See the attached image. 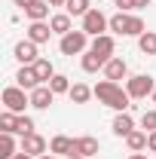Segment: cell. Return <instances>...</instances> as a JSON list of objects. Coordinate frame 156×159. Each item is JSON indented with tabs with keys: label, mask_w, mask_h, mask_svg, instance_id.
I'll list each match as a JSON object with an SVG mask.
<instances>
[{
	"label": "cell",
	"mask_w": 156,
	"mask_h": 159,
	"mask_svg": "<svg viewBox=\"0 0 156 159\" xmlns=\"http://www.w3.org/2000/svg\"><path fill=\"white\" fill-rule=\"evenodd\" d=\"M141 129L150 135V132H156V110H144V116H141Z\"/></svg>",
	"instance_id": "29"
},
{
	"label": "cell",
	"mask_w": 156,
	"mask_h": 159,
	"mask_svg": "<svg viewBox=\"0 0 156 159\" xmlns=\"http://www.w3.org/2000/svg\"><path fill=\"white\" fill-rule=\"evenodd\" d=\"M49 9H52L49 0H34V3L25 9V16H28L31 21H46V19H49Z\"/></svg>",
	"instance_id": "18"
},
{
	"label": "cell",
	"mask_w": 156,
	"mask_h": 159,
	"mask_svg": "<svg viewBox=\"0 0 156 159\" xmlns=\"http://www.w3.org/2000/svg\"><path fill=\"white\" fill-rule=\"evenodd\" d=\"M147 150H150V153H156V132H150V135H147Z\"/></svg>",
	"instance_id": "31"
},
{
	"label": "cell",
	"mask_w": 156,
	"mask_h": 159,
	"mask_svg": "<svg viewBox=\"0 0 156 159\" xmlns=\"http://www.w3.org/2000/svg\"><path fill=\"white\" fill-rule=\"evenodd\" d=\"M89 34L86 31H71V34H64L58 40V49L61 55H83V52H89Z\"/></svg>",
	"instance_id": "4"
},
{
	"label": "cell",
	"mask_w": 156,
	"mask_h": 159,
	"mask_svg": "<svg viewBox=\"0 0 156 159\" xmlns=\"http://www.w3.org/2000/svg\"><path fill=\"white\" fill-rule=\"evenodd\" d=\"M67 95H71V101H74V104H89V98L95 95V89H89L86 83H74Z\"/></svg>",
	"instance_id": "19"
},
{
	"label": "cell",
	"mask_w": 156,
	"mask_h": 159,
	"mask_svg": "<svg viewBox=\"0 0 156 159\" xmlns=\"http://www.w3.org/2000/svg\"><path fill=\"white\" fill-rule=\"evenodd\" d=\"M34 132V119L25 116V113H19V122H16V135H31Z\"/></svg>",
	"instance_id": "28"
},
{
	"label": "cell",
	"mask_w": 156,
	"mask_h": 159,
	"mask_svg": "<svg viewBox=\"0 0 156 159\" xmlns=\"http://www.w3.org/2000/svg\"><path fill=\"white\" fill-rule=\"evenodd\" d=\"M150 98H153V101H156V92H153V95H150Z\"/></svg>",
	"instance_id": "39"
},
{
	"label": "cell",
	"mask_w": 156,
	"mask_h": 159,
	"mask_svg": "<svg viewBox=\"0 0 156 159\" xmlns=\"http://www.w3.org/2000/svg\"><path fill=\"white\" fill-rule=\"evenodd\" d=\"M67 159H86V156H67Z\"/></svg>",
	"instance_id": "38"
},
{
	"label": "cell",
	"mask_w": 156,
	"mask_h": 159,
	"mask_svg": "<svg viewBox=\"0 0 156 159\" xmlns=\"http://www.w3.org/2000/svg\"><path fill=\"white\" fill-rule=\"evenodd\" d=\"M104 80H110V83H119V80H129V64L119 58V55H113V58L104 64Z\"/></svg>",
	"instance_id": "9"
},
{
	"label": "cell",
	"mask_w": 156,
	"mask_h": 159,
	"mask_svg": "<svg viewBox=\"0 0 156 159\" xmlns=\"http://www.w3.org/2000/svg\"><path fill=\"white\" fill-rule=\"evenodd\" d=\"M49 37H52V28H49V25H46V21H31V25H28V40H31V43H49Z\"/></svg>",
	"instance_id": "15"
},
{
	"label": "cell",
	"mask_w": 156,
	"mask_h": 159,
	"mask_svg": "<svg viewBox=\"0 0 156 159\" xmlns=\"http://www.w3.org/2000/svg\"><path fill=\"white\" fill-rule=\"evenodd\" d=\"M98 150H101V144H98V138H92V135H83V138L74 141V156H95Z\"/></svg>",
	"instance_id": "11"
},
{
	"label": "cell",
	"mask_w": 156,
	"mask_h": 159,
	"mask_svg": "<svg viewBox=\"0 0 156 159\" xmlns=\"http://www.w3.org/2000/svg\"><path fill=\"white\" fill-rule=\"evenodd\" d=\"M126 144H129L132 153H144V150H147V132H144V129H135V132L126 138Z\"/></svg>",
	"instance_id": "22"
},
{
	"label": "cell",
	"mask_w": 156,
	"mask_h": 159,
	"mask_svg": "<svg viewBox=\"0 0 156 159\" xmlns=\"http://www.w3.org/2000/svg\"><path fill=\"white\" fill-rule=\"evenodd\" d=\"M110 129H113V135H117V138H129V135L135 132V119H132V113H129V110H126V113H117Z\"/></svg>",
	"instance_id": "12"
},
{
	"label": "cell",
	"mask_w": 156,
	"mask_h": 159,
	"mask_svg": "<svg viewBox=\"0 0 156 159\" xmlns=\"http://www.w3.org/2000/svg\"><path fill=\"white\" fill-rule=\"evenodd\" d=\"M80 31H86L89 37H101L104 31H110V19H107L101 9H95V6H92V9L83 16V28H80Z\"/></svg>",
	"instance_id": "6"
},
{
	"label": "cell",
	"mask_w": 156,
	"mask_h": 159,
	"mask_svg": "<svg viewBox=\"0 0 156 159\" xmlns=\"http://www.w3.org/2000/svg\"><path fill=\"white\" fill-rule=\"evenodd\" d=\"M16 86H21V89H28V92H34L37 86H43L37 77V70H34V64H21L19 74H16Z\"/></svg>",
	"instance_id": "10"
},
{
	"label": "cell",
	"mask_w": 156,
	"mask_h": 159,
	"mask_svg": "<svg viewBox=\"0 0 156 159\" xmlns=\"http://www.w3.org/2000/svg\"><path fill=\"white\" fill-rule=\"evenodd\" d=\"M95 55H101L104 58V64L113 58V52H117V40L110 37V34H101V37H92V46H89Z\"/></svg>",
	"instance_id": "7"
},
{
	"label": "cell",
	"mask_w": 156,
	"mask_h": 159,
	"mask_svg": "<svg viewBox=\"0 0 156 159\" xmlns=\"http://www.w3.org/2000/svg\"><path fill=\"white\" fill-rule=\"evenodd\" d=\"M129 159H147V156H144V153H132Z\"/></svg>",
	"instance_id": "37"
},
{
	"label": "cell",
	"mask_w": 156,
	"mask_h": 159,
	"mask_svg": "<svg viewBox=\"0 0 156 159\" xmlns=\"http://www.w3.org/2000/svg\"><path fill=\"white\" fill-rule=\"evenodd\" d=\"M80 64H83V70H86V74H98V70H104V58H101V55H95L92 49H89V52H83Z\"/></svg>",
	"instance_id": "20"
},
{
	"label": "cell",
	"mask_w": 156,
	"mask_h": 159,
	"mask_svg": "<svg viewBox=\"0 0 156 159\" xmlns=\"http://www.w3.org/2000/svg\"><path fill=\"white\" fill-rule=\"evenodd\" d=\"M12 3H16V6H19V9H28V6H31V3H34V0H12Z\"/></svg>",
	"instance_id": "32"
},
{
	"label": "cell",
	"mask_w": 156,
	"mask_h": 159,
	"mask_svg": "<svg viewBox=\"0 0 156 159\" xmlns=\"http://www.w3.org/2000/svg\"><path fill=\"white\" fill-rule=\"evenodd\" d=\"M113 3L119 6V12H132L135 9V0H113Z\"/></svg>",
	"instance_id": "30"
},
{
	"label": "cell",
	"mask_w": 156,
	"mask_h": 159,
	"mask_svg": "<svg viewBox=\"0 0 156 159\" xmlns=\"http://www.w3.org/2000/svg\"><path fill=\"white\" fill-rule=\"evenodd\" d=\"M95 98H98V104H104V107H110L117 113H126L132 107V95L119 83H110V80H101L95 86Z\"/></svg>",
	"instance_id": "1"
},
{
	"label": "cell",
	"mask_w": 156,
	"mask_h": 159,
	"mask_svg": "<svg viewBox=\"0 0 156 159\" xmlns=\"http://www.w3.org/2000/svg\"><path fill=\"white\" fill-rule=\"evenodd\" d=\"M0 98H3V107L12 113H25V107H31V92L21 86H6Z\"/></svg>",
	"instance_id": "3"
},
{
	"label": "cell",
	"mask_w": 156,
	"mask_h": 159,
	"mask_svg": "<svg viewBox=\"0 0 156 159\" xmlns=\"http://www.w3.org/2000/svg\"><path fill=\"white\" fill-rule=\"evenodd\" d=\"M49 89H52L55 95H67V92H71V80L64 77V74H55V77L49 80Z\"/></svg>",
	"instance_id": "26"
},
{
	"label": "cell",
	"mask_w": 156,
	"mask_h": 159,
	"mask_svg": "<svg viewBox=\"0 0 156 159\" xmlns=\"http://www.w3.org/2000/svg\"><path fill=\"white\" fill-rule=\"evenodd\" d=\"M12 55H16L21 64H34V61H37V43H31V40H21V43H16Z\"/></svg>",
	"instance_id": "14"
},
{
	"label": "cell",
	"mask_w": 156,
	"mask_h": 159,
	"mask_svg": "<svg viewBox=\"0 0 156 159\" xmlns=\"http://www.w3.org/2000/svg\"><path fill=\"white\" fill-rule=\"evenodd\" d=\"M16 122H19V113H12V110H3V113H0V132H9V135H16Z\"/></svg>",
	"instance_id": "27"
},
{
	"label": "cell",
	"mask_w": 156,
	"mask_h": 159,
	"mask_svg": "<svg viewBox=\"0 0 156 159\" xmlns=\"http://www.w3.org/2000/svg\"><path fill=\"white\" fill-rule=\"evenodd\" d=\"M34 70H37V77H40L43 86H49V80L55 77V67H52L49 58H37V61H34Z\"/></svg>",
	"instance_id": "21"
},
{
	"label": "cell",
	"mask_w": 156,
	"mask_h": 159,
	"mask_svg": "<svg viewBox=\"0 0 156 159\" xmlns=\"http://www.w3.org/2000/svg\"><path fill=\"white\" fill-rule=\"evenodd\" d=\"M74 141H77V138L55 135V138L49 141V153H55V156H74Z\"/></svg>",
	"instance_id": "16"
},
{
	"label": "cell",
	"mask_w": 156,
	"mask_h": 159,
	"mask_svg": "<svg viewBox=\"0 0 156 159\" xmlns=\"http://www.w3.org/2000/svg\"><path fill=\"white\" fill-rule=\"evenodd\" d=\"M138 49H141L144 55H156V31H144V34L138 37Z\"/></svg>",
	"instance_id": "24"
},
{
	"label": "cell",
	"mask_w": 156,
	"mask_h": 159,
	"mask_svg": "<svg viewBox=\"0 0 156 159\" xmlns=\"http://www.w3.org/2000/svg\"><path fill=\"white\" fill-rule=\"evenodd\" d=\"M52 101H55V92H52L49 86H37V89L31 92V107H37V110H49Z\"/></svg>",
	"instance_id": "13"
},
{
	"label": "cell",
	"mask_w": 156,
	"mask_h": 159,
	"mask_svg": "<svg viewBox=\"0 0 156 159\" xmlns=\"http://www.w3.org/2000/svg\"><path fill=\"white\" fill-rule=\"evenodd\" d=\"M21 150H25V153H31V156L37 159V156H43V153L49 150V144H46L43 135L31 132V135H21Z\"/></svg>",
	"instance_id": "8"
},
{
	"label": "cell",
	"mask_w": 156,
	"mask_h": 159,
	"mask_svg": "<svg viewBox=\"0 0 156 159\" xmlns=\"http://www.w3.org/2000/svg\"><path fill=\"white\" fill-rule=\"evenodd\" d=\"M110 31L119 37H141L147 31V25L135 12H117V16H110Z\"/></svg>",
	"instance_id": "2"
},
{
	"label": "cell",
	"mask_w": 156,
	"mask_h": 159,
	"mask_svg": "<svg viewBox=\"0 0 156 159\" xmlns=\"http://www.w3.org/2000/svg\"><path fill=\"white\" fill-rule=\"evenodd\" d=\"M49 6H67V0H49Z\"/></svg>",
	"instance_id": "34"
},
{
	"label": "cell",
	"mask_w": 156,
	"mask_h": 159,
	"mask_svg": "<svg viewBox=\"0 0 156 159\" xmlns=\"http://www.w3.org/2000/svg\"><path fill=\"white\" fill-rule=\"evenodd\" d=\"M37 159H58L55 153H43V156H37Z\"/></svg>",
	"instance_id": "36"
},
{
	"label": "cell",
	"mask_w": 156,
	"mask_h": 159,
	"mask_svg": "<svg viewBox=\"0 0 156 159\" xmlns=\"http://www.w3.org/2000/svg\"><path fill=\"white\" fill-rule=\"evenodd\" d=\"M49 28H52V34L64 37V34H71V31H74V21H71L67 12H55V16L49 19Z\"/></svg>",
	"instance_id": "17"
},
{
	"label": "cell",
	"mask_w": 156,
	"mask_h": 159,
	"mask_svg": "<svg viewBox=\"0 0 156 159\" xmlns=\"http://www.w3.org/2000/svg\"><path fill=\"white\" fill-rule=\"evenodd\" d=\"M126 92L132 95V101H141V98H147V95L156 92V83H153L150 74H135V77L126 80Z\"/></svg>",
	"instance_id": "5"
},
{
	"label": "cell",
	"mask_w": 156,
	"mask_h": 159,
	"mask_svg": "<svg viewBox=\"0 0 156 159\" xmlns=\"http://www.w3.org/2000/svg\"><path fill=\"white\" fill-rule=\"evenodd\" d=\"M64 9H67V16H71V19H74V16L83 19V16L92 9V0H67V6H64Z\"/></svg>",
	"instance_id": "25"
},
{
	"label": "cell",
	"mask_w": 156,
	"mask_h": 159,
	"mask_svg": "<svg viewBox=\"0 0 156 159\" xmlns=\"http://www.w3.org/2000/svg\"><path fill=\"white\" fill-rule=\"evenodd\" d=\"M16 147H21V144H16V138L9 132H0V159H12Z\"/></svg>",
	"instance_id": "23"
},
{
	"label": "cell",
	"mask_w": 156,
	"mask_h": 159,
	"mask_svg": "<svg viewBox=\"0 0 156 159\" xmlns=\"http://www.w3.org/2000/svg\"><path fill=\"white\" fill-rule=\"evenodd\" d=\"M12 159H34V156H31V153H25V150H21V153H16V156H12Z\"/></svg>",
	"instance_id": "33"
},
{
	"label": "cell",
	"mask_w": 156,
	"mask_h": 159,
	"mask_svg": "<svg viewBox=\"0 0 156 159\" xmlns=\"http://www.w3.org/2000/svg\"><path fill=\"white\" fill-rule=\"evenodd\" d=\"M147 3H150V0H135V9H144Z\"/></svg>",
	"instance_id": "35"
}]
</instances>
